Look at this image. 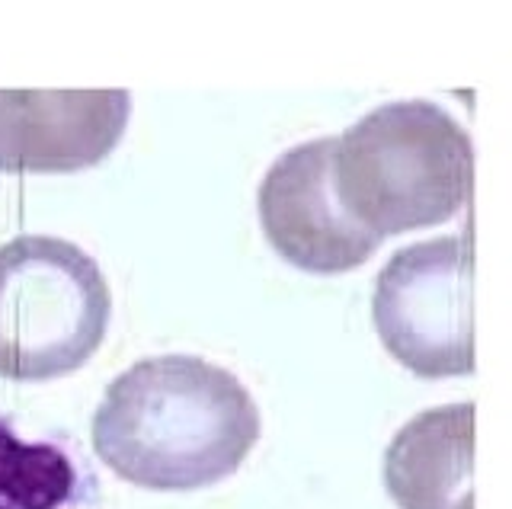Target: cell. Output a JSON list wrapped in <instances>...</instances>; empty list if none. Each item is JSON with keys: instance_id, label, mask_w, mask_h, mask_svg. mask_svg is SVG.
I'll return each mask as SVG.
<instances>
[{"instance_id": "cell-1", "label": "cell", "mask_w": 512, "mask_h": 509, "mask_svg": "<svg viewBox=\"0 0 512 509\" xmlns=\"http://www.w3.org/2000/svg\"><path fill=\"white\" fill-rule=\"evenodd\" d=\"M260 439V407L199 356H154L125 369L93 413V449L122 481L202 490L231 477Z\"/></svg>"}, {"instance_id": "cell-2", "label": "cell", "mask_w": 512, "mask_h": 509, "mask_svg": "<svg viewBox=\"0 0 512 509\" xmlns=\"http://www.w3.org/2000/svg\"><path fill=\"white\" fill-rule=\"evenodd\" d=\"M468 132L429 100L372 109L333 141V189L375 237L442 225L471 193Z\"/></svg>"}, {"instance_id": "cell-3", "label": "cell", "mask_w": 512, "mask_h": 509, "mask_svg": "<svg viewBox=\"0 0 512 509\" xmlns=\"http://www.w3.org/2000/svg\"><path fill=\"white\" fill-rule=\"evenodd\" d=\"M109 311L106 276L87 250L48 234L0 244V378L77 372L103 346Z\"/></svg>"}, {"instance_id": "cell-4", "label": "cell", "mask_w": 512, "mask_h": 509, "mask_svg": "<svg viewBox=\"0 0 512 509\" xmlns=\"http://www.w3.org/2000/svg\"><path fill=\"white\" fill-rule=\"evenodd\" d=\"M471 247L436 237L397 250L378 273L372 317L388 353L420 378L474 372Z\"/></svg>"}, {"instance_id": "cell-5", "label": "cell", "mask_w": 512, "mask_h": 509, "mask_svg": "<svg viewBox=\"0 0 512 509\" xmlns=\"http://www.w3.org/2000/svg\"><path fill=\"white\" fill-rule=\"evenodd\" d=\"M333 141L288 148L260 186V221L279 257L304 273L333 276L362 266L381 237L352 221L333 189Z\"/></svg>"}, {"instance_id": "cell-6", "label": "cell", "mask_w": 512, "mask_h": 509, "mask_svg": "<svg viewBox=\"0 0 512 509\" xmlns=\"http://www.w3.org/2000/svg\"><path fill=\"white\" fill-rule=\"evenodd\" d=\"M128 90H0V170L74 173L119 145Z\"/></svg>"}, {"instance_id": "cell-7", "label": "cell", "mask_w": 512, "mask_h": 509, "mask_svg": "<svg viewBox=\"0 0 512 509\" xmlns=\"http://www.w3.org/2000/svg\"><path fill=\"white\" fill-rule=\"evenodd\" d=\"M474 404L413 417L384 452V484L400 509H474Z\"/></svg>"}, {"instance_id": "cell-8", "label": "cell", "mask_w": 512, "mask_h": 509, "mask_svg": "<svg viewBox=\"0 0 512 509\" xmlns=\"http://www.w3.org/2000/svg\"><path fill=\"white\" fill-rule=\"evenodd\" d=\"M74 493L68 455L48 442H20L0 423V503L10 509H58Z\"/></svg>"}, {"instance_id": "cell-9", "label": "cell", "mask_w": 512, "mask_h": 509, "mask_svg": "<svg viewBox=\"0 0 512 509\" xmlns=\"http://www.w3.org/2000/svg\"><path fill=\"white\" fill-rule=\"evenodd\" d=\"M0 509H10V506H4V503H0Z\"/></svg>"}]
</instances>
